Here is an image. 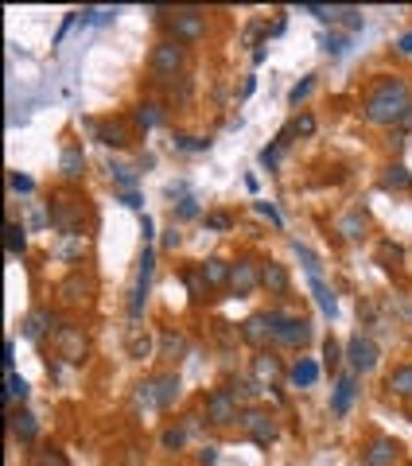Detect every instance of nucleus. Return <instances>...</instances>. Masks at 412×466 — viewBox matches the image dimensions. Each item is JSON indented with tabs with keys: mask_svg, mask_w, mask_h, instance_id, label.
<instances>
[{
	"mask_svg": "<svg viewBox=\"0 0 412 466\" xmlns=\"http://www.w3.org/2000/svg\"><path fill=\"white\" fill-rule=\"evenodd\" d=\"M354 389H358V377H354V373H343V377H338L335 397H331V416H346V412H350Z\"/></svg>",
	"mask_w": 412,
	"mask_h": 466,
	"instance_id": "obj_15",
	"label": "nucleus"
},
{
	"mask_svg": "<svg viewBox=\"0 0 412 466\" xmlns=\"http://www.w3.org/2000/svg\"><path fill=\"white\" fill-rule=\"evenodd\" d=\"M312 291H315V303H319V311H323V315H331V319H335V315H338L335 291H331L323 280H312Z\"/></svg>",
	"mask_w": 412,
	"mask_h": 466,
	"instance_id": "obj_26",
	"label": "nucleus"
},
{
	"mask_svg": "<svg viewBox=\"0 0 412 466\" xmlns=\"http://www.w3.org/2000/svg\"><path fill=\"white\" fill-rule=\"evenodd\" d=\"M230 268H234V265H226L222 257H211V260H202V265H199V276H202L206 288H226V284H230Z\"/></svg>",
	"mask_w": 412,
	"mask_h": 466,
	"instance_id": "obj_17",
	"label": "nucleus"
},
{
	"mask_svg": "<svg viewBox=\"0 0 412 466\" xmlns=\"http://www.w3.org/2000/svg\"><path fill=\"white\" fill-rule=\"evenodd\" d=\"M82 222H86L82 202H74V199H55L51 202V225H55L62 237H82Z\"/></svg>",
	"mask_w": 412,
	"mask_h": 466,
	"instance_id": "obj_2",
	"label": "nucleus"
},
{
	"mask_svg": "<svg viewBox=\"0 0 412 466\" xmlns=\"http://www.w3.org/2000/svg\"><path fill=\"white\" fill-rule=\"evenodd\" d=\"M175 245H179V233H175V225H171V229L164 233V249H175Z\"/></svg>",
	"mask_w": 412,
	"mask_h": 466,
	"instance_id": "obj_56",
	"label": "nucleus"
},
{
	"mask_svg": "<svg viewBox=\"0 0 412 466\" xmlns=\"http://www.w3.org/2000/svg\"><path fill=\"white\" fill-rule=\"evenodd\" d=\"M381 183H385L389 191H408V187H412V175H408V167H404V164H393L385 171V179H381Z\"/></svg>",
	"mask_w": 412,
	"mask_h": 466,
	"instance_id": "obj_28",
	"label": "nucleus"
},
{
	"mask_svg": "<svg viewBox=\"0 0 412 466\" xmlns=\"http://www.w3.org/2000/svg\"><path fill=\"white\" fill-rule=\"evenodd\" d=\"M160 121H164L160 105H140V109H136V125H140V128H156Z\"/></svg>",
	"mask_w": 412,
	"mask_h": 466,
	"instance_id": "obj_33",
	"label": "nucleus"
},
{
	"mask_svg": "<svg viewBox=\"0 0 412 466\" xmlns=\"http://www.w3.org/2000/svg\"><path fill=\"white\" fill-rule=\"evenodd\" d=\"M206 225H211V229H230L234 218H230V214H206Z\"/></svg>",
	"mask_w": 412,
	"mask_h": 466,
	"instance_id": "obj_49",
	"label": "nucleus"
},
{
	"mask_svg": "<svg viewBox=\"0 0 412 466\" xmlns=\"http://www.w3.org/2000/svg\"><path fill=\"white\" fill-rule=\"evenodd\" d=\"M385 389L393 397H412V366H397L393 373L385 377Z\"/></svg>",
	"mask_w": 412,
	"mask_h": 466,
	"instance_id": "obj_21",
	"label": "nucleus"
},
{
	"mask_svg": "<svg viewBox=\"0 0 412 466\" xmlns=\"http://www.w3.org/2000/svg\"><path fill=\"white\" fill-rule=\"evenodd\" d=\"M98 140L109 144V148H125V144H128V128L121 125V121H105V125H98Z\"/></svg>",
	"mask_w": 412,
	"mask_h": 466,
	"instance_id": "obj_22",
	"label": "nucleus"
},
{
	"mask_svg": "<svg viewBox=\"0 0 412 466\" xmlns=\"http://www.w3.org/2000/svg\"><path fill=\"white\" fill-rule=\"evenodd\" d=\"M8 420H12L8 427H12V432H16L24 443H32L35 435H39V424H35V416H32V412H12Z\"/></svg>",
	"mask_w": 412,
	"mask_h": 466,
	"instance_id": "obj_24",
	"label": "nucleus"
},
{
	"mask_svg": "<svg viewBox=\"0 0 412 466\" xmlns=\"http://www.w3.org/2000/svg\"><path fill=\"white\" fill-rule=\"evenodd\" d=\"M152 272H156V253H152V245H144L140 272H136V288H133V319H140V311H144V300H148V288H152Z\"/></svg>",
	"mask_w": 412,
	"mask_h": 466,
	"instance_id": "obj_8",
	"label": "nucleus"
},
{
	"mask_svg": "<svg viewBox=\"0 0 412 466\" xmlns=\"http://www.w3.org/2000/svg\"><path fill=\"white\" fill-rule=\"evenodd\" d=\"M24 249H27L24 225H16V222H12V225H8V253H12V257H20V253H24Z\"/></svg>",
	"mask_w": 412,
	"mask_h": 466,
	"instance_id": "obj_36",
	"label": "nucleus"
},
{
	"mask_svg": "<svg viewBox=\"0 0 412 466\" xmlns=\"http://www.w3.org/2000/svg\"><path fill=\"white\" fill-rule=\"evenodd\" d=\"M194 214H199V202H194L191 194H187V199L179 202V218H194Z\"/></svg>",
	"mask_w": 412,
	"mask_h": 466,
	"instance_id": "obj_52",
	"label": "nucleus"
},
{
	"mask_svg": "<svg viewBox=\"0 0 412 466\" xmlns=\"http://www.w3.org/2000/svg\"><path fill=\"white\" fill-rule=\"evenodd\" d=\"M148 354H152V334L144 331V326H133V331H128V358L144 361Z\"/></svg>",
	"mask_w": 412,
	"mask_h": 466,
	"instance_id": "obj_23",
	"label": "nucleus"
},
{
	"mask_svg": "<svg viewBox=\"0 0 412 466\" xmlns=\"http://www.w3.org/2000/svg\"><path fill=\"white\" fill-rule=\"evenodd\" d=\"M86 249V241H82V237H67V245H62V249H59V257H78V253H82Z\"/></svg>",
	"mask_w": 412,
	"mask_h": 466,
	"instance_id": "obj_45",
	"label": "nucleus"
},
{
	"mask_svg": "<svg viewBox=\"0 0 412 466\" xmlns=\"http://www.w3.org/2000/svg\"><path fill=\"white\" fill-rule=\"evenodd\" d=\"M160 346H164V358H183V350H187V342H183V334H164V338H160Z\"/></svg>",
	"mask_w": 412,
	"mask_h": 466,
	"instance_id": "obj_32",
	"label": "nucleus"
},
{
	"mask_svg": "<svg viewBox=\"0 0 412 466\" xmlns=\"http://www.w3.org/2000/svg\"><path fill=\"white\" fill-rule=\"evenodd\" d=\"M241 338L249 342V346H265V342H272V315H249L241 323Z\"/></svg>",
	"mask_w": 412,
	"mask_h": 466,
	"instance_id": "obj_14",
	"label": "nucleus"
},
{
	"mask_svg": "<svg viewBox=\"0 0 412 466\" xmlns=\"http://www.w3.org/2000/svg\"><path fill=\"white\" fill-rule=\"evenodd\" d=\"M280 373H284V366H280L277 354H257V358H253V377H257L261 385L272 389V385L280 381Z\"/></svg>",
	"mask_w": 412,
	"mask_h": 466,
	"instance_id": "obj_16",
	"label": "nucleus"
},
{
	"mask_svg": "<svg viewBox=\"0 0 412 466\" xmlns=\"http://www.w3.org/2000/svg\"><path fill=\"white\" fill-rule=\"evenodd\" d=\"M47 323H51L47 311H32V315L24 319V338L39 342V338H43V331H47Z\"/></svg>",
	"mask_w": 412,
	"mask_h": 466,
	"instance_id": "obj_30",
	"label": "nucleus"
},
{
	"mask_svg": "<svg viewBox=\"0 0 412 466\" xmlns=\"http://www.w3.org/2000/svg\"><path fill=\"white\" fill-rule=\"evenodd\" d=\"M366 225H370V218H366V210L362 206H350V210H343L338 214V222H335V229L343 233L346 241H358L366 233Z\"/></svg>",
	"mask_w": 412,
	"mask_h": 466,
	"instance_id": "obj_13",
	"label": "nucleus"
},
{
	"mask_svg": "<svg viewBox=\"0 0 412 466\" xmlns=\"http://www.w3.org/2000/svg\"><path fill=\"white\" fill-rule=\"evenodd\" d=\"M366 121L373 125H401L404 116L412 113V90L401 78H378L366 93Z\"/></svg>",
	"mask_w": 412,
	"mask_h": 466,
	"instance_id": "obj_1",
	"label": "nucleus"
},
{
	"mask_svg": "<svg viewBox=\"0 0 412 466\" xmlns=\"http://www.w3.org/2000/svg\"><path fill=\"white\" fill-rule=\"evenodd\" d=\"M59 171L67 175V179H82L86 175V156H82V148H62V159H59Z\"/></svg>",
	"mask_w": 412,
	"mask_h": 466,
	"instance_id": "obj_20",
	"label": "nucleus"
},
{
	"mask_svg": "<svg viewBox=\"0 0 412 466\" xmlns=\"http://www.w3.org/2000/svg\"><path fill=\"white\" fill-rule=\"evenodd\" d=\"M288 377H292V385H315V381H319V366H315L312 358H300Z\"/></svg>",
	"mask_w": 412,
	"mask_h": 466,
	"instance_id": "obj_25",
	"label": "nucleus"
},
{
	"mask_svg": "<svg viewBox=\"0 0 412 466\" xmlns=\"http://www.w3.org/2000/svg\"><path fill=\"white\" fill-rule=\"evenodd\" d=\"M183 280H187V288H191V295H202V291H206V288H202V276L199 272H183Z\"/></svg>",
	"mask_w": 412,
	"mask_h": 466,
	"instance_id": "obj_51",
	"label": "nucleus"
},
{
	"mask_svg": "<svg viewBox=\"0 0 412 466\" xmlns=\"http://www.w3.org/2000/svg\"><path fill=\"white\" fill-rule=\"evenodd\" d=\"M226 389L234 392V400H237V404H249V400H257V392H261L257 385L249 381V377H234V381H230Z\"/></svg>",
	"mask_w": 412,
	"mask_h": 466,
	"instance_id": "obj_29",
	"label": "nucleus"
},
{
	"mask_svg": "<svg viewBox=\"0 0 412 466\" xmlns=\"http://www.w3.org/2000/svg\"><path fill=\"white\" fill-rule=\"evenodd\" d=\"M160 443H164V451H183V443H187V427H168V432L160 435Z\"/></svg>",
	"mask_w": 412,
	"mask_h": 466,
	"instance_id": "obj_34",
	"label": "nucleus"
},
{
	"mask_svg": "<svg viewBox=\"0 0 412 466\" xmlns=\"http://www.w3.org/2000/svg\"><path fill=\"white\" fill-rule=\"evenodd\" d=\"M295 257H300V265H303V272H307V280H323V265H319V257H315L307 245L295 241Z\"/></svg>",
	"mask_w": 412,
	"mask_h": 466,
	"instance_id": "obj_27",
	"label": "nucleus"
},
{
	"mask_svg": "<svg viewBox=\"0 0 412 466\" xmlns=\"http://www.w3.org/2000/svg\"><path fill=\"white\" fill-rule=\"evenodd\" d=\"M261 284L272 295H288V268L280 265V260H269V265L261 268Z\"/></svg>",
	"mask_w": 412,
	"mask_h": 466,
	"instance_id": "obj_19",
	"label": "nucleus"
},
{
	"mask_svg": "<svg viewBox=\"0 0 412 466\" xmlns=\"http://www.w3.org/2000/svg\"><path fill=\"white\" fill-rule=\"evenodd\" d=\"M397 455H401L397 439H389V435H378V439H373L370 447L362 451V466H393Z\"/></svg>",
	"mask_w": 412,
	"mask_h": 466,
	"instance_id": "obj_12",
	"label": "nucleus"
},
{
	"mask_svg": "<svg viewBox=\"0 0 412 466\" xmlns=\"http://www.w3.org/2000/svg\"><path fill=\"white\" fill-rule=\"evenodd\" d=\"M183 62H187V55L179 39H164L152 47V74L156 78H175L183 70Z\"/></svg>",
	"mask_w": 412,
	"mask_h": 466,
	"instance_id": "obj_4",
	"label": "nucleus"
},
{
	"mask_svg": "<svg viewBox=\"0 0 412 466\" xmlns=\"http://www.w3.org/2000/svg\"><path fill=\"white\" fill-rule=\"evenodd\" d=\"M156 381V408H171L179 400V373H164V377H152Z\"/></svg>",
	"mask_w": 412,
	"mask_h": 466,
	"instance_id": "obj_18",
	"label": "nucleus"
},
{
	"mask_svg": "<svg viewBox=\"0 0 412 466\" xmlns=\"http://www.w3.org/2000/svg\"><path fill=\"white\" fill-rule=\"evenodd\" d=\"M4 397H8V400H24L27 397V381L20 373H8V389H4Z\"/></svg>",
	"mask_w": 412,
	"mask_h": 466,
	"instance_id": "obj_38",
	"label": "nucleus"
},
{
	"mask_svg": "<svg viewBox=\"0 0 412 466\" xmlns=\"http://www.w3.org/2000/svg\"><path fill=\"white\" fill-rule=\"evenodd\" d=\"M113 16H117L113 8H90V12H82V20H90V24H109Z\"/></svg>",
	"mask_w": 412,
	"mask_h": 466,
	"instance_id": "obj_43",
	"label": "nucleus"
},
{
	"mask_svg": "<svg viewBox=\"0 0 412 466\" xmlns=\"http://www.w3.org/2000/svg\"><path fill=\"white\" fill-rule=\"evenodd\" d=\"M237 424L245 427V435H249L257 447H269V443L277 439V424H272V416H269V412H261V408H245Z\"/></svg>",
	"mask_w": 412,
	"mask_h": 466,
	"instance_id": "obj_6",
	"label": "nucleus"
},
{
	"mask_svg": "<svg viewBox=\"0 0 412 466\" xmlns=\"http://www.w3.org/2000/svg\"><path fill=\"white\" fill-rule=\"evenodd\" d=\"M35 466H70V462H67V458H62V451L47 447V451H39V458H35Z\"/></svg>",
	"mask_w": 412,
	"mask_h": 466,
	"instance_id": "obj_40",
	"label": "nucleus"
},
{
	"mask_svg": "<svg viewBox=\"0 0 412 466\" xmlns=\"http://www.w3.org/2000/svg\"><path fill=\"white\" fill-rule=\"evenodd\" d=\"M323 51H327V55H343L346 39H343V35H323Z\"/></svg>",
	"mask_w": 412,
	"mask_h": 466,
	"instance_id": "obj_44",
	"label": "nucleus"
},
{
	"mask_svg": "<svg viewBox=\"0 0 412 466\" xmlns=\"http://www.w3.org/2000/svg\"><path fill=\"white\" fill-rule=\"evenodd\" d=\"M346 358H350L354 373H370V369L378 366V342H373L370 334H354L350 346H346Z\"/></svg>",
	"mask_w": 412,
	"mask_h": 466,
	"instance_id": "obj_7",
	"label": "nucleus"
},
{
	"mask_svg": "<svg viewBox=\"0 0 412 466\" xmlns=\"http://www.w3.org/2000/svg\"><path fill=\"white\" fill-rule=\"evenodd\" d=\"M199 462L202 466H214V462H218V447H202L199 451Z\"/></svg>",
	"mask_w": 412,
	"mask_h": 466,
	"instance_id": "obj_53",
	"label": "nucleus"
},
{
	"mask_svg": "<svg viewBox=\"0 0 412 466\" xmlns=\"http://www.w3.org/2000/svg\"><path fill=\"white\" fill-rule=\"evenodd\" d=\"M338 358H343V346H338L335 338H327V342H323V361H327V369H335Z\"/></svg>",
	"mask_w": 412,
	"mask_h": 466,
	"instance_id": "obj_42",
	"label": "nucleus"
},
{
	"mask_svg": "<svg viewBox=\"0 0 412 466\" xmlns=\"http://www.w3.org/2000/svg\"><path fill=\"white\" fill-rule=\"evenodd\" d=\"M8 183H12V191H20V194H32L35 191V183H32V179H27V175H12V179H8Z\"/></svg>",
	"mask_w": 412,
	"mask_h": 466,
	"instance_id": "obj_46",
	"label": "nucleus"
},
{
	"mask_svg": "<svg viewBox=\"0 0 412 466\" xmlns=\"http://www.w3.org/2000/svg\"><path fill=\"white\" fill-rule=\"evenodd\" d=\"M59 295L67 303H78V300H86V284H82V276H67V280L59 284Z\"/></svg>",
	"mask_w": 412,
	"mask_h": 466,
	"instance_id": "obj_31",
	"label": "nucleus"
},
{
	"mask_svg": "<svg viewBox=\"0 0 412 466\" xmlns=\"http://www.w3.org/2000/svg\"><path fill=\"white\" fill-rule=\"evenodd\" d=\"M171 32H175L179 43H194L206 35V20H202V12L194 8H179L175 16H171Z\"/></svg>",
	"mask_w": 412,
	"mask_h": 466,
	"instance_id": "obj_9",
	"label": "nucleus"
},
{
	"mask_svg": "<svg viewBox=\"0 0 412 466\" xmlns=\"http://www.w3.org/2000/svg\"><path fill=\"white\" fill-rule=\"evenodd\" d=\"M121 202H125V206H133V210H140V206H144V199H140L136 191H125V194H121Z\"/></svg>",
	"mask_w": 412,
	"mask_h": 466,
	"instance_id": "obj_55",
	"label": "nucleus"
},
{
	"mask_svg": "<svg viewBox=\"0 0 412 466\" xmlns=\"http://www.w3.org/2000/svg\"><path fill=\"white\" fill-rule=\"evenodd\" d=\"M257 214H261V218H269L272 225H280V210L272 206V202H257Z\"/></svg>",
	"mask_w": 412,
	"mask_h": 466,
	"instance_id": "obj_48",
	"label": "nucleus"
},
{
	"mask_svg": "<svg viewBox=\"0 0 412 466\" xmlns=\"http://www.w3.org/2000/svg\"><path fill=\"white\" fill-rule=\"evenodd\" d=\"M55 346H59V358H67V361H86V334L78 331V326H59L55 331Z\"/></svg>",
	"mask_w": 412,
	"mask_h": 466,
	"instance_id": "obj_10",
	"label": "nucleus"
},
{
	"mask_svg": "<svg viewBox=\"0 0 412 466\" xmlns=\"http://www.w3.org/2000/svg\"><path fill=\"white\" fill-rule=\"evenodd\" d=\"M277 159H280V144H269V148L261 152V164L272 171V167H277Z\"/></svg>",
	"mask_w": 412,
	"mask_h": 466,
	"instance_id": "obj_50",
	"label": "nucleus"
},
{
	"mask_svg": "<svg viewBox=\"0 0 412 466\" xmlns=\"http://www.w3.org/2000/svg\"><path fill=\"white\" fill-rule=\"evenodd\" d=\"M206 420H211L214 427L237 424V420H241V404L234 400V392H230V389H214L211 397H206Z\"/></svg>",
	"mask_w": 412,
	"mask_h": 466,
	"instance_id": "obj_5",
	"label": "nucleus"
},
{
	"mask_svg": "<svg viewBox=\"0 0 412 466\" xmlns=\"http://www.w3.org/2000/svg\"><path fill=\"white\" fill-rule=\"evenodd\" d=\"M140 233H144V245H152V237H156V225H152V218H148V214L140 218Z\"/></svg>",
	"mask_w": 412,
	"mask_h": 466,
	"instance_id": "obj_54",
	"label": "nucleus"
},
{
	"mask_svg": "<svg viewBox=\"0 0 412 466\" xmlns=\"http://www.w3.org/2000/svg\"><path fill=\"white\" fill-rule=\"evenodd\" d=\"M136 408H156V381L136 385ZM160 412V408H156Z\"/></svg>",
	"mask_w": 412,
	"mask_h": 466,
	"instance_id": "obj_35",
	"label": "nucleus"
},
{
	"mask_svg": "<svg viewBox=\"0 0 412 466\" xmlns=\"http://www.w3.org/2000/svg\"><path fill=\"white\" fill-rule=\"evenodd\" d=\"M312 90H315V78L307 74V78H303V82H295V86H292V93H288V101H292V105H300V101L307 98V93H312Z\"/></svg>",
	"mask_w": 412,
	"mask_h": 466,
	"instance_id": "obj_39",
	"label": "nucleus"
},
{
	"mask_svg": "<svg viewBox=\"0 0 412 466\" xmlns=\"http://www.w3.org/2000/svg\"><path fill=\"white\" fill-rule=\"evenodd\" d=\"M109 175L117 179L125 191H136V175H133V167H109Z\"/></svg>",
	"mask_w": 412,
	"mask_h": 466,
	"instance_id": "obj_41",
	"label": "nucleus"
},
{
	"mask_svg": "<svg viewBox=\"0 0 412 466\" xmlns=\"http://www.w3.org/2000/svg\"><path fill=\"white\" fill-rule=\"evenodd\" d=\"M307 338H312V323L307 319L272 311V342L277 346H307Z\"/></svg>",
	"mask_w": 412,
	"mask_h": 466,
	"instance_id": "obj_3",
	"label": "nucleus"
},
{
	"mask_svg": "<svg viewBox=\"0 0 412 466\" xmlns=\"http://www.w3.org/2000/svg\"><path fill=\"white\" fill-rule=\"evenodd\" d=\"M171 144H175L179 152H206L211 148V140H202V136H175Z\"/></svg>",
	"mask_w": 412,
	"mask_h": 466,
	"instance_id": "obj_37",
	"label": "nucleus"
},
{
	"mask_svg": "<svg viewBox=\"0 0 412 466\" xmlns=\"http://www.w3.org/2000/svg\"><path fill=\"white\" fill-rule=\"evenodd\" d=\"M397 47H401L404 55H412V32H408V35H401V43H397Z\"/></svg>",
	"mask_w": 412,
	"mask_h": 466,
	"instance_id": "obj_57",
	"label": "nucleus"
},
{
	"mask_svg": "<svg viewBox=\"0 0 412 466\" xmlns=\"http://www.w3.org/2000/svg\"><path fill=\"white\" fill-rule=\"evenodd\" d=\"M292 128H295V133H303V136H312V133H315V116H307V113H303V116H295V121H292Z\"/></svg>",
	"mask_w": 412,
	"mask_h": 466,
	"instance_id": "obj_47",
	"label": "nucleus"
},
{
	"mask_svg": "<svg viewBox=\"0 0 412 466\" xmlns=\"http://www.w3.org/2000/svg\"><path fill=\"white\" fill-rule=\"evenodd\" d=\"M257 284H261V268H257V260L241 257L234 268H230V288H234V295H249Z\"/></svg>",
	"mask_w": 412,
	"mask_h": 466,
	"instance_id": "obj_11",
	"label": "nucleus"
},
{
	"mask_svg": "<svg viewBox=\"0 0 412 466\" xmlns=\"http://www.w3.org/2000/svg\"><path fill=\"white\" fill-rule=\"evenodd\" d=\"M253 90H257V78H245V86H241V98H249Z\"/></svg>",
	"mask_w": 412,
	"mask_h": 466,
	"instance_id": "obj_58",
	"label": "nucleus"
}]
</instances>
